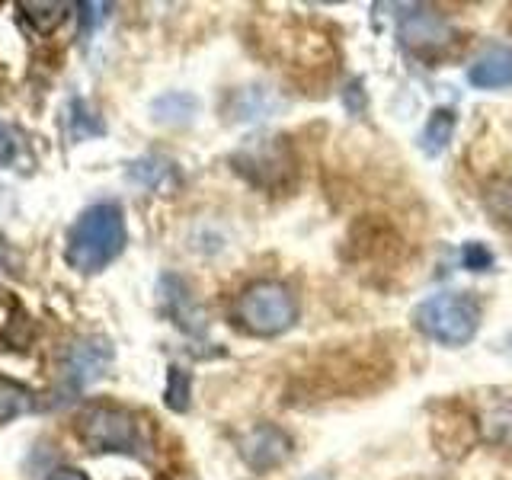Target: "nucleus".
I'll use <instances>...</instances> for the list:
<instances>
[{
    "mask_svg": "<svg viewBox=\"0 0 512 480\" xmlns=\"http://www.w3.org/2000/svg\"><path fill=\"white\" fill-rule=\"evenodd\" d=\"M74 432L90 452L128 455L138 461H151L154 439L151 426L132 407L109 404V400H90L74 416Z\"/></svg>",
    "mask_w": 512,
    "mask_h": 480,
    "instance_id": "f257e3e1",
    "label": "nucleus"
},
{
    "mask_svg": "<svg viewBox=\"0 0 512 480\" xmlns=\"http://www.w3.org/2000/svg\"><path fill=\"white\" fill-rule=\"evenodd\" d=\"M125 212L119 202H96L80 212L64 240V260L74 272L96 276L125 250Z\"/></svg>",
    "mask_w": 512,
    "mask_h": 480,
    "instance_id": "f03ea898",
    "label": "nucleus"
},
{
    "mask_svg": "<svg viewBox=\"0 0 512 480\" xmlns=\"http://www.w3.org/2000/svg\"><path fill=\"white\" fill-rule=\"evenodd\" d=\"M234 320L244 333L272 340V336H282L298 324V298L285 282L260 279L237 295Z\"/></svg>",
    "mask_w": 512,
    "mask_h": 480,
    "instance_id": "7ed1b4c3",
    "label": "nucleus"
},
{
    "mask_svg": "<svg viewBox=\"0 0 512 480\" xmlns=\"http://www.w3.org/2000/svg\"><path fill=\"white\" fill-rule=\"evenodd\" d=\"M413 327L439 346H468L480 330V304L468 292H439L413 308Z\"/></svg>",
    "mask_w": 512,
    "mask_h": 480,
    "instance_id": "20e7f679",
    "label": "nucleus"
},
{
    "mask_svg": "<svg viewBox=\"0 0 512 480\" xmlns=\"http://www.w3.org/2000/svg\"><path fill=\"white\" fill-rule=\"evenodd\" d=\"M231 167L250 186L263 192H282L298 180V157L295 148L282 135L247 138L231 154Z\"/></svg>",
    "mask_w": 512,
    "mask_h": 480,
    "instance_id": "39448f33",
    "label": "nucleus"
},
{
    "mask_svg": "<svg viewBox=\"0 0 512 480\" xmlns=\"http://www.w3.org/2000/svg\"><path fill=\"white\" fill-rule=\"evenodd\" d=\"M292 452H295L292 436L276 423H256L247 436L240 439V458H244L247 468L256 474L282 468V464L292 458Z\"/></svg>",
    "mask_w": 512,
    "mask_h": 480,
    "instance_id": "423d86ee",
    "label": "nucleus"
},
{
    "mask_svg": "<svg viewBox=\"0 0 512 480\" xmlns=\"http://www.w3.org/2000/svg\"><path fill=\"white\" fill-rule=\"evenodd\" d=\"M157 295H160V311H164L183 333L189 336L205 333V311L199 308V301L192 295L186 279H180L176 272H164L157 282Z\"/></svg>",
    "mask_w": 512,
    "mask_h": 480,
    "instance_id": "0eeeda50",
    "label": "nucleus"
},
{
    "mask_svg": "<svg viewBox=\"0 0 512 480\" xmlns=\"http://www.w3.org/2000/svg\"><path fill=\"white\" fill-rule=\"evenodd\" d=\"M455 29L442 13L429 7H410V13L400 16V42L420 55H432L452 42Z\"/></svg>",
    "mask_w": 512,
    "mask_h": 480,
    "instance_id": "6e6552de",
    "label": "nucleus"
},
{
    "mask_svg": "<svg viewBox=\"0 0 512 480\" xmlns=\"http://www.w3.org/2000/svg\"><path fill=\"white\" fill-rule=\"evenodd\" d=\"M109 362H112V343L93 340V336L90 340H77L68 349V356H64V378H68L74 391H80L90 381L100 378Z\"/></svg>",
    "mask_w": 512,
    "mask_h": 480,
    "instance_id": "1a4fd4ad",
    "label": "nucleus"
},
{
    "mask_svg": "<svg viewBox=\"0 0 512 480\" xmlns=\"http://www.w3.org/2000/svg\"><path fill=\"white\" fill-rule=\"evenodd\" d=\"M282 106L285 103H282V96L276 90L260 87V84H250V87L231 90L224 112H228L231 122H260V119L276 116Z\"/></svg>",
    "mask_w": 512,
    "mask_h": 480,
    "instance_id": "9d476101",
    "label": "nucleus"
},
{
    "mask_svg": "<svg viewBox=\"0 0 512 480\" xmlns=\"http://www.w3.org/2000/svg\"><path fill=\"white\" fill-rule=\"evenodd\" d=\"M468 80L477 90H506L512 87V48L493 45L480 52L477 61L468 68Z\"/></svg>",
    "mask_w": 512,
    "mask_h": 480,
    "instance_id": "9b49d317",
    "label": "nucleus"
},
{
    "mask_svg": "<svg viewBox=\"0 0 512 480\" xmlns=\"http://www.w3.org/2000/svg\"><path fill=\"white\" fill-rule=\"evenodd\" d=\"M128 180H135L138 186L151 189V192H167V189L180 186V170H176L173 160L160 157V154H148L128 167Z\"/></svg>",
    "mask_w": 512,
    "mask_h": 480,
    "instance_id": "f8f14e48",
    "label": "nucleus"
},
{
    "mask_svg": "<svg viewBox=\"0 0 512 480\" xmlns=\"http://www.w3.org/2000/svg\"><path fill=\"white\" fill-rule=\"evenodd\" d=\"M455 128H458V112L452 106H436L426 116V125L420 132V151L426 157H439L452 144Z\"/></svg>",
    "mask_w": 512,
    "mask_h": 480,
    "instance_id": "ddd939ff",
    "label": "nucleus"
},
{
    "mask_svg": "<svg viewBox=\"0 0 512 480\" xmlns=\"http://www.w3.org/2000/svg\"><path fill=\"white\" fill-rule=\"evenodd\" d=\"M32 333L26 311L10 292H0V349H20Z\"/></svg>",
    "mask_w": 512,
    "mask_h": 480,
    "instance_id": "4468645a",
    "label": "nucleus"
},
{
    "mask_svg": "<svg viewBox=\"0 0 512 480\" xmlns=\"http://www.w3.org/2000/svg\"><path fill=\"white\" fill-rule=\"evenodd\" d=\"M151 116L160 125H189L199 116V96H192L186 90L164 93L151 103Z\"/></svg>",
    "mask_w": 512,
    "mask_h": 480,
    "instance_id": "2eb2a0df",
    "label": "nucleus"
},
{
    "mask_svg": "<svg viewBox=\"0 0 512 480\" xmlns=\"http://www.w3.org/2000/svg\"><path fill=\"white\" fill-rule=\"evenodd\" d=\"M480 426H484L490 442L512 445V394H500L490 400L484 407V416H480Z\"/></svg>",
    "mask_w": 512,
    "mask_h": 480,
    "instance_id": "dca6fc26",
    "label": "nucleus"
},
{
    "mask_svg": "<svg viewBox=\"0 0 512 480\" xmlns=\"http://www.w3.org/2000/svg\"><path fill=\"white\" fill-rule=\"evenodd\" d=\"M20 10L32 29L48 36V32H55L64 20H68L71 4H64V0H23Z\"/></svg>",
    "mask_w": 512,
    "mask_h": 480,
    "instance_id": "f3484780",
    "label": "nucleus"
},
{
    "mask_svg": "<svg viewBox=\"0 0 512 480\" xmlns=\"http://www.w3.org/2000/svg\"><path fill=\"white\" fill-rule=\"evenodd\" d=\"M32 407H36L32 391L0 375V423H10V420H16V416L29 413Z\"/></svg>",
    "mask_w": 512,
    "mask_h": 480,
    "instance_id": "a211bd4d",
    "label": "nucleus"
},
{
    "mask_svg": "<svg viewBox=\"0 0 512 480\" xmlns=\"http://www.w3.org/2000/svg\"><path fill=\"white\" fill-rule=\"evenodd\" d=\"M192 375L180 365H170L167 372V388H164V404L173 410V413H186L189 404H192Z\"/></svg>",
    "mask_w": 512,
    "mask_h": 480,
    "instance_id": "6ab92c4d",
    "label": "nucleus"
},
{
    "mask_svg": "<svg viewBox=\"0 0 512 480\" xmlns=\"http://www.w3.org/2000/svg\"><path fill=\"white\" fill-rule=\"evenodd\" d=\"M103 132H106V125H103L100 116H93L90 103L74 100L71 103V135L87 141V138H96V135H103Z\"/></svg>",
    "mask_w": 512,
    "mask_h": 480,
    "instance_id": "aec40b11",
    "label": "nucleus"
},
{
    "mask_svg": "<svg viewBox=\"0 0 512 480\" xmlns=\"http://www.w3.org/2000/svg\"><path fill=\"white\" fill-rule=\"evenodd\" d=\"M461 263H464V269H471V272H490L493 269V253L487 250V244H477V240H471V244L461 247Z\"/></svg>",
    "mask_w": 512,
    "mask_h": 480,
    "instance_id": "412c9836",
    "label": "nucleus"
},
{
    "mask_svg": "<svg viewBox=\"0 0 512 480\" xmlns=\"http://www.w3.org/2000/svg\"><path fill=\"white\" fill-rule=\"evenodd\" d=\"M106 10V4H80V36H90L106 20Z\"/></svg>",
    "mask_w": 512,
    "mask_h": 480,
    "instance_id": "4be33fe9",
    "label": "nucleus"
},
{
    "mask_svg": "<svg viewBox=\"0 0 512 480\" xmlns=\"http://www.w3.org/2000/svg\"><path fill=\"white\" fill-rule=\"evenodd\" d=\"M362 106H365L362 80H352V87H346V109L349 112H362Z\"/></svg>",
    "mask_w": 512,
    "mask_h": 480,
    "instance_id": "5701e85b",
    "label": "nucleus"
},
{
    "mask_svg": "<svg viewBox=\"0 0 512 480\" xmlns=\"http://www.w3.org/2000/svg\"><path fill=\"white\" fill-rule=\"evenodd\" d=\"M48 480H87V474L77 471V468H55L52 474H48Z\"/></svg>",
    "mask_w": 512,
    "mask_h": 480,
    "instance_id": "b1692460",
    "label": "nucleus"
},
{
    "mask_svg": "<svg viewBox=\"0 0 512 480\" xmlns=\"http://www.w3.org/2000/svg\"><path fill=\"white\" fill-rule=\"evenodd\" d=\"M304 480H333L330 474H311V477H304Z\"/></svg>",
    "mask_w": 512,
    "mask_h": 480,
    "instance_id": "393cba45",
    "label": "nucleus"
}]
</instances>
